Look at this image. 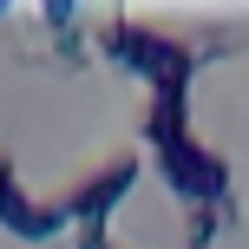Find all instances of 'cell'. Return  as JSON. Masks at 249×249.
Listing matches in <instances>:
<instances>
[{
	"instance_id": "52a82bcc",
	"label": "cell",
	"mask_w": 249,
	"mask_h": 249,
	"mask_svg": "<svg viewBox=\"0 0 249 249\" xmlns=\"http://www.w3.org/2000/svg\"><path fill=\"white\" fill-rule=\"evenodd\" d=\"M13 190H20V184H13V158H7V151H0V210H7V203H13Z\"/></svg>"
},
{
	"instance_id": "3957f363",
	"label": "cell",
	"mask_w": 249,
	"mask_h": 249,
	"mask_svg": "<svg viewBox=\"0 0 249 249\" xmlns=\"http://www.w3.org/2000/svg\"><path fill=\"white\" fill-rule=\"evenodd\" d=\"M138 171H144L138 158H112V164H99V171H92L86 184H79L72 197H66V223H79V230H105L112 203H118L124 190L138 184Z\"/></svg>"
},
{
	"instance_id": "9c48e42d",
	"label": "cell",
	"mask_w": 249,
	"mask_h": 249,
	"mask_svg": "<svg viewBox=\"0 0 249 249\" xmlns=\"http://www.w3.org/2000/svg\"><path fill=\"white\" fill-rule=\"evenodd\" d=\"M0 20H7V7H0Z\"/></svg>"
},
{
	"instance_id": "277c9868",
	"label": "cell",
	"mask_w": 249,
	"mask_h": 249,
	"mask_svg": "<svg viewBox=\"0 0 249 249\" xmlns=\"http://www.w3.org/2000/svg\"><path fill=\"white\" fill-rule=\"evenodd\" d=\"M0 230L20 236V243H53L66 230V203H33L26 190H13V203L0 210Z\"/></svg>"
},
{
	"instance_id": "7a4b0ae2",
	"label": "cell",
	"mask_w": 249,
	"mask_h": 249,
	"mask_svg": "<svg viewBox=\"0 0 249 249\" xmlns=\"http://www.w3.org/2000/svg\"><path fill=\"white\" fill-rule=\"evenodd\" d=\"M158 171H164V184L177 190V203H190V210H197V203H223V197H230V164L216 158L197 131H190L184 144L158 151Z\"/></svg>"
},
{
	"instance_id": "5b68a950",
	"label": "cell",
	"mask_w": 249,
	"mask_h": 249,
	"mask_svg": "<svg viewBox=\"0 0 249 249\" xmlns=\"http://www.w3.org/2000/svg\"><path fill=\"white\" fill-rule=\"evenodd\" d=\"M138 131H144L151 151L184 144V138H190V105H184V92H151V105H144V118H138Z\"/></svg>"
},
{
	"instance_id": "8992f818",
	"label": "cell",
	"mask_w": 249,
	"mask_h": 249,
	"mask_svg": "<svg viewBox=\"0 0 249 249\" xmlns=\"http://www.w3.org/2000/svg\"><path fill=\"white\" fill-rule=\"evenodd\" d=\"M39 20H46L53 33H72V26H79V7H72V0H46V7H39Z\"/></svg>"
},
{
	"instance_id": "6da1fadb",
	"label": "cell",
	"mask_w": 249,
	"mask_h": 249,
	"mask_svg": "<svg viewBox=\"0 0 249 249\" xmlns=\"http://www.w3.org/2000/svg\"><path fill=\"white\" fill-rule=\"evenodd\" d=\"M92 46L105 53L112 66L124 72H138L151 92H190V79H197V46H184V39L158 33V26H138L131 13H105L99 33H92Z\"/></svg>"
},
{
	"instance_id": "ba28073f",
	"label": "cell",
	"mask_w": 249,
	"mask_h": 249,
	"mask_svg": "<svg viewBox=\"0 0 249 249\" xmlns=\"http://www.w3.org/2000/svg\"><path fill=\"white\" fill-rule=\"evenodd\" d=\"M72 249H112V236H105V230H79V243Z\"/></svg>"
}]
</instances>
